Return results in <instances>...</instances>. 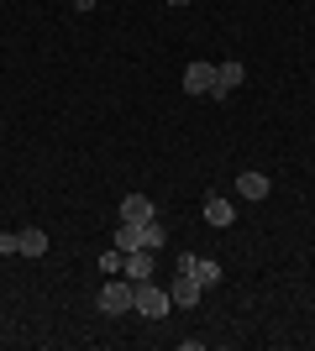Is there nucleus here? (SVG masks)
I'll return each mask as SVG.
<instances>
[{"label":"nucleus","mask_w":315,"mask_h":351,"mask_svg":"<svg viewBox=\"0 0 315 351\" xmlns=\"http://www.w3.org/2000/svg\"><path fill=\"white\" fill-rule=\"evenodd\" d=\"M132 289H137V315H148V320H163V315H168V309H174V299H168V289H158V283H152V278H142V283H132Z\"/></svg>","instance_id":"nucleus-1"},{"label":"nucleus","mask_w":315,"mask_h":351,"mask_svg":"<svg viewBox=\"0 0 315 351\" xmlns=\"http://www.w3.org/2000/svg\"><path fill=\"white\" fill-rule=\"evenodd\" d=\"M95 304H100V315H110V320H116V315H126V309L137 304L132 278H110V283L100 289V299H95Z\"/></svg>","instance_id":"nucleus-2"},{"label":"nucleus","mask_w":315,"mask_h":351,"mask_svg":"<svg viewBox=\"0 0 315 351\" xmlns=\"http://www.w3.org/2000/svg\"><path fill=\"white\" fill-rule=\"evenodd\" d=\"M247 79V69H242V58H231V63H215V84H210V100H226L231 89Z\"/></svg>","instance_id":"nucleus-3"},{"label":"nucleus","mask_w":315,"mask_h":351,"mask_svg":"<svg viewBox=\"0 0 315 351\" xmlns=\"http://www.w3.org/2000/svg\"><path fill=\"white\" fill-rule=\"evenodd\" d=\"M210 84H215V63L195 58L189 69H184V89H189V95H210Z\"/></svg>","instance_id":"nucleus-4"},{"label":"nucleus","mask_w":315,"mask_h":351,"mask_svg":"<svg viewBox=\"0 0 315 351\" xmlns=\"http://www.w3.org/2000/svg\"><path fill=\"white\" fill-rule=\"evenodd\" d=\"M121 220H132V226H148V220H158V210H152L148 194H126V199H121Z\"/></svg>","instance_id":"nucleus-5"},{"label":"nucleus","mask_w":315,"mask_h":351,"mask_svg":"<svg viewBox=\"0 0 315 351\" xmlns=\"http://www.w3.org/2000/svg\"><path fill=\"white\" fill-rule=\"evenodd\" d=\"M168 299H174V309H195L200 304V283L189 278V273H179V278L168 283Z\"/></svg>","instance_id":"nucleus-6"},{"label":"nucleus","mask_w":315,"mask_h":351,"mask_svg":"<svg viewBox=\"0 0 315 351\" xmlns=\"http://www.w3.org/2000/svg\"><path fill=\"white\" fill-rule=\"evenodd\" d=\"M237 189H242V199H268V173H257V168H242L237 173Z\"/></svg>","instance_id":"nucleus-7"},{"label":"nucleus","mask_w":315,"mask_h":351,"mask_svg":"<svg viewBox=\"0 0 315 351\" xmlns=\"http://www.w3.org/2000/svg\"><path fill=\"white\" fill-rule=\"evenodd\" d=\"M121 273L132 283H142V278H152V252L148 247H137V252H126V263H121Z\"/></svg>","instance_id":"nucleus-8"},{"label":"nucleus","mask_w":315,"mask_h":351,"mask_svg":"<svg viewBox=\"0 0 315 351\" xmlns=\"http://www.w3.org/2000/svg\"><path fill=\"white\" fill-rule=\"evenodd\" d=\"M16 241H21V257H43V252H47V231H43V226L16 231Z\"/></svg>","instance_id":"nucleus-9"},{"label":"nucleus","mask_w":315,"mask_h":351,"mask_svg":"<svg viewBox=\"0 0 315 351\" xmlns=\"http://www.w3.org/2000/svg\"><path fill=\"white\" fill-rule=\"evenodd\" d=\"M205 220L215 226V231H226V226L237 220V205H231V199H205Z\"/></svg>","instance_id":"nucleus-10"},{"label":"nucleus","mask_w":315,"mask_h":351,"mask_svg":"<svg viewBox=\"0 0 315 351\" xmlns=\"http://www.w3.org/2000/svg\"><path fill=\"white\" fill-rule=\"evenodd\" d=\"M189 278H195L200 289H215V283H221V263H210V257H195V267H189Z\"/></svg>","instance_id":"nucleus-11"},{"label":"nucleus","mask_w":315,"mask_h":351,"mask_svg":"<svg viewBox=\"0 0 315 351\" xmlns=\"http://www.w3.org/2000/svg\"><path fill=\"white\" fill-rule=\"evenodd\" d=\"M137 247H142V226L121 220V231H116V252H137Z\"/></svg>","instance_id":"nucleus-12"},{"label":"nucleus","mask_w":315,"mask_h":351,"mask_svg":"<svg viewBox=\"0 0 315 351\" xmlns=\"http://www.w3.org/2000/svg\"><path fill=\"white\" fill-rule=\"evenodd\" d=\"M168 241V231H163V220H148V226H142V247L148 252H158Z\"/></svg>","instance_id":"nucleus-13"},{"label":"nucleus","mask_w":315,"mask_h":351,"mask_svg":"<svg viewBox=\"0 0 315 351\" xmlns=\"http://www.w3.org/2000/svg\"><path fill=\"white\" fill-rule=\"evenodd\" d=\"M0 257H21V241H16V231H0Z\"/></svg>","instance_id":"nucleus-14"},{"label":"nucleus","mask_w":315,"mask_h":351,"mask_svg":"<svg viewBox=\"0 0 315 351\" xmlns=\"http://www.w3.org/2000/svg\"><path fill=\"white\" fill-rule=\"evenodd\" d=\"M121 263H126V252H105V257H100V267H105V273H110V278H116V273H121Z\"/></svg>","instance_id":"nucleus-15"},{"label":"nucleus","mask_w":315,"mask_h":351,"mask_svg":"<svg viewBox=\"0 0 315 351\" xmlns=\"http://www.w3.org/2000/svg\"><path fill=\"white\" fill-rule=\"evenodd\" d=\"M168 5H189V0H168Z\"/></svg>","instance_id":"nucleus-16"}]
</instances>
